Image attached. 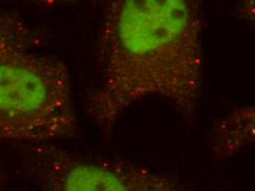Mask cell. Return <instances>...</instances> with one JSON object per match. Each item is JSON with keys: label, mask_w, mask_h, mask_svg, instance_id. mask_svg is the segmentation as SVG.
<instances>
[{"label": "cell", "mask_w": 255, "mask_h": 191, "mask_svg": "<svg viewBox=\"0 0 255 191\" xmlns=\"http://www.w3.org/2000/svg\"><path fill=\"white\" fill-rule=\"evenodd\" d=\"M24 146L26 171L40 191H180L165 175L133 163L82 155L55 144Z\"/></svg>", "instance_id": "cell-3"}, {"label": "cell", "mask_w": 255, "mask_h": 191, "mask_svg": "<svg viewBox=\"0 0 255 191\" xmlns=\"http://www.w3.org/2000/svg\"><path fill=\"white\" fill-rule=\"evenodd\" d=\"M25 52V45L0 20V58Z\"/></svg>", "instance_id": "cell-5"}, {"label": "cell", "mask_w": 255, "mask_h": 191, "mask_svg": "<svg viewBox=\"0 0 255 191\" xmlns=\"http://www.w3.org/2000/svg\"><path fill=\"white\" fill-rule=\"evenodd\" d=\"M76 125L71 75L62 62L28 52L0 58V143L54 144Z\"/></svg>", "instance_id": "cell-2"}, {"label": "cell", "mask_w": 255, "mask_h": 191, "mask_svg": "<svg viewBox=\"0 0 255 191\" xmlns=\"http://www.w3.org/2000/svg\"><path fill=\"white\" fill-rule=\"evenodd\" d=\"M240 17L255 30V0H237Z\"/></svg>", "instance_id": "cell-6"}, {"label": "cell", "mask_w": 255, "mask_h": 191, "mask_svg": "<svg viewBox=\"0 0 255 191\" xmlns=\"http://www.w3.org/2000/svg\"><path fill=\"white\" fill-rule=\"evenodd\" d=\"M252 144H255V104L231 110L212 127L211 147L217 158H229Z\"/></svg>", "instance_id": "cell-4"}, {"label": "cell", "mask_w": 255, "mask_h": 191, "mask_svg": "<svg viewBox=\"0 0 255 191\" xmlns=\"http://www.w3.org/2000/svg\"><path fill=\"white\" fill-rule=\"evenodd\" d=\"M203 11L204 0H107L98 79L86 101L102 129L153 97L195 118L203 87Z\"/></svg>", "instance_id": "cell-1"}, {"label": "cell", "mask_w": 255, "mask_h": 191, "mask_svg": "<svg viewBox=\"0 0 255 191\" xmlns=\"http://www.w3.org/2000/svg\"><path fill=\"white\" fill-rule=\"evenodd\" d=\"M31 1L42 7H56L71 3L73 1H75V0H31Z\"/></svg>", "instance_id": "cell-7"}]
</instances>
